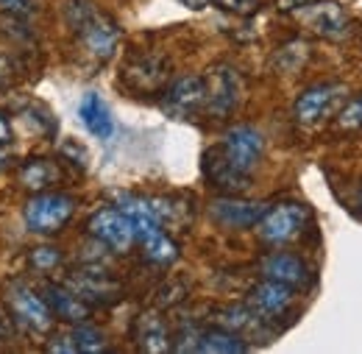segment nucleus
<instances>
[{"instance_id": "nucleus-10", "label": "nucleus", "mask_w": 362, "mask_h": 354, "mask_svg": "<svg viewBox=\"0 0 362 354\" xmlns=\"http://www.w3.org/2000/svg\"><path fill=\"white\" fill-rule=\"evenodd\" d=\"M87 229H90V234L98 243H103L115 254H126L136 243L134 226H132L129 215L120 207H103V210H98L90 218V223H87Z\"/></svg>"}, {"instance_id": "nucleus-24", "label": "nucleus", "mask_w": 362, "mask_h": 354, "mask_svg": "<svg viewBox=\"0 0 362 354\" xmlns=\"http://www.w3.org/2000/svg\"><path fill=\"white\" fill-rule=\"evenodd\" d=\"M28 263L34 266V270H40V273H50V270H56V268L62 266V251L59 249H50V246L31 249Z\"/></svg>"}, {"instance_id": "nucleus-12", "label": "nucleus", "mask_w": 362, "mask_h": 354, "mask_svg": "<svg viewBox=\"0 0 362 354\" xmlns=\"http://www.w3.org/2000/svg\"><path fill=\"white\" fill-rule=\"evenodd\" d=\"M298 20L313 28L317 37H326V40H340L349 34V14L343 11L340 3L334 0H307L304 6L296 8Z\"/></svg>"}, {"instance_id": "nucleus-30", "label": "nucleus", "mask_w": 362, "mask_h": 354, "mask_svg": "<svg viewBox=\"0 0 362 354\" xmlns=\"http://www.w3.org/2000/svg\"><path fill=\"white\" fill-rule=\"evenodd\" d=\"M179 3H184V6L192 8V11H201V8H206L212 0H179Z\"/></svg>"}, {"instance_id": "nucleus-19", "label": "nucleus", "mask_w": 362, "mask_h": 354, "mask_svg": "<svg viewBox=\"0 0 362 354\" xmlns=\"http://www.w3.org/2000/svg\"><path fill=\"white\" fill-rule=\"evenodd\" d=\"M204 173H206V178H209L218 190H223L226 195H237V193H243V190L251 187V176L234 171L226 159H223V154H221L218 148H212V151L204 154Z\"/></svg>"}, {"instance_id": "nucleus-3", "label": "nucleus", "mask_w": 362, "mask_h": 354, "mask_svg": "<svg viewBox=\"0 0 362 354\" xmlns=\"http://www.w3.org/2000/svg\"><path fill=\"white\" fill-rule=\"evenodd\" d=\"M6 307L11 312L14 324L23 326L31 335H45L56 324L42 293L37 287H31L28 282H23V279H17L6 287Z\"/></svg>"}, {"instance_id": "nucleus-26", "label": "nucleus", "mask_w": 362, "mask_h": 354, "mask_svg": "<svg viewBox=\"0 0 362 354\" xmlns=\"http://www.w3.org/2000/svg\"><path fill=\"white\" fill-rule=\"evenodd\" d=\"M0 11L11 20H25L37 11V0H0Z\"/></svg>"}, {"instance_id": "nucleus-20", "label": "nucleus", "mask_w": 362, "mask_h": 354, "mask_svg": "<svg viewBox=\"0 0 362 354\" xmlns=\"http://www.w3.org/2000/svg\"><path fill=\"white\" fill-rule=\"evenodd\" d=\"M78 118H81V123L87 126V132H90L92 137H98V139H109L112 132H115L112 112H109V106L100 101V95H95V92H87V95H84V101H81V106H78Z\"/></svg>"}, {"instance_id": "nucleus-8", "label": "nucleus", "mask_w": 362, "mask_h": 354, "mask_svg": "<svg viewBox=\"0 0 362 354\" xmlns=\"http://www.w3.org/2000/svg\"><path fill=\"white\" fill-rule=\"evenodd\" d=\"M346 101H349V89L343 84H315L298 95V101L293 106V118L301 126H317V123L334 118Z\"/></svg>"}, {"instance_id": "nucleus-14", "label": "nucleus", "mask_w": 362, "mask_h": 354, "mask_svg": "<svg viewBox=\"0 0 362 354\" xmlns=\"http://www.w3.org/2000/svg\"><path fill=\"white\" fill-rule=\"evenodd\" d=\"M296 293L290 285H281V282H273V279H262L259 285L251 287L248 293V307L257 312L262 321H276L281 318L284 312L290 310Z\"/></svg>"}, {"instance_id": "nucleus-22", "label": "nucleus", "mask_w": 362, "mask_h": 354, "mask_svg": "<svg viewBox=\"0 0 362 354\" xmlns=\"http://www.w3.org/2000/svg\"><path fill=\"white\" fill-rule=\"evenodd\" d=\"M59 178H62V173H59V165L53 159L34 156V159L23 162V168H20V184L31 193H42L47 187H53Z\"/></svg>"}, {"instance_id": "nucleus-27", "label": "nucleus", "mask_w": 362, "mask_h": 354, "mask_svg": "<svg viewBox=\"0 0 362 354\" xmlns=\"http://www.w3.org/2000/svg\"><path fill=\"white\" fill-rule=\"evenodd\" d=\"M221 8H226L231 14H240V17H248L259 8V0H215Z\"/></svg>"}, {"instance_id": "nucleus-25", "label": "nucleus", "mask_w": 362, "mask_h": 354, "mask_svg": "<svg viewBox=\"0 0 362 354\" xmlns=\"http://www.w3.org/2000/svg\"><path fill=\"white\" fill-rule=\"evenodd\" d=\"M340 129H362V95L343 103V109L334 115Z\"/></svg>"}, {"instance_id": "nucleus-31", "label": "nucleus", "mask_w": 362, "mask_h": 354, "mask_svg": "<svg viewBox=\"0 0 362 354\" xmlns=\"http://www.w3.org/2000/svg\"><path fill=\"white\" fill-rule=\"evenodd\" d=\"M360 210H362V190H360Z\"/></svg>"}, {"instance_id": "nucleus-13", "label": "nucleus", "mask_w": 362, "mask_h": 354, "mask_svg": "<svg viewBox=\"0 0 362 354\" xmlns=\"http://www.w3.org/2000/svg\"><path fill=\"white\" fill-rule=\"evenodd\" d=\"M50 354H98L109 352L106 335L90 324H70L67 329L56 332L45 346Z\"/></svg>"}, {"instance_id": "nucleus-11", "label": "nucleus", "mask_w": 362, "mask_h": 354, "mask_svg": "<svg viewBox=\"0 0 362 354\" xmlns=\"http://www.w3.org/2000/svg\"><path fill=\"white\" fill-rule=\"evenodd\" d=\"M204 103H206L204 76H181L162 92V109L176 120H187V118L198 115L204 109Z\"/></svg>"}, {"instance_id": "nucleus-16", "label": "nucleus", "mask_w": 362, "mask_h": 354, "mask_svg": "<svg viewBox=\"0 0 362 354\" xmlns=\"http://www.w3.org/2000/svg\"><path fill=\"white\" fill-rule=\"evenodd\" d=\"M42 299L47 302V307L53 312V318H62L67 324H87L92 315V307L87 299H81L73 287H64V285H50L40 290Z\"/></svg>"}, {"instance_id": "nucleus-29", "label": "nucleus", "mask_w": 362, "mask_h": 354, "mask_svg": "<svg viewBox=\"0 0 362 354\" xmlns=\"http://www.w3.org/2000/svg\"><path fill=\"white\" fill-rule=\"evenodd\" d=\"M14 139V134H11V123H8V118L6 115H0V148L3 145H8Z\"/></svg>"}, {"instance_id": "nucleus-2", "label": "nucleus", "mask_w": 362, "mask_h": 354, "mask_svg": "<svg viewBox=\"0 0 362 354\" xmlns=\"http://www.w3.org/2000/svg\"><path fill=\"white\" fill-rule=\"evenodd\" d=\"M117 207L129 215V221L134 226V237L136 243L142 246L145 257L156 266H173L179 260V246L176 240L165 232V226L156 221L148 198H139V195H120L117 198Z\"/></svg>"}, {"instance_id": "nucleus-6", "label": "nucleus", "mask_w": 362, "mask_h": 354, "mask_svg": "<svg viewBox=\"0 0 362 354\" xmlns=\"http://www.w3.org/2000/svg\"><path fill=\"white\" fill-rule=\"evenodd\" d=\"M120 81L136 95H159L170 84V62L162 53H136L123 64Z\"/></svg>"}, {"instance_id": "nucleus-28", "label": "nucleus", "mask_w": 362, "mask_h": 354, "mask_svg": "<svg viewBox=\"0 0 362 354\" xmlns=\"http://www.w3.org/2000/svg\"><path fill=\"white\" fill-rule=\"evenodd\" d=\"M14 62H11V56H6V53H0V89H8L14 84Z\"/></svg>"}, {"instance_id": "nucleus-9", "label": "nucleus", "mask_w": 362, "mask_h": 354, "mask_svg": "<svg viewBox=\"0 0 362 354\" xmlns=\"http://www.w3.org/2000/svg\"><path fill=\"white\" fill-rule=\"evenodd\" d=\"M204 84H206V103L204 109L215 118H226L231 115L240 101H243V79L234 67L228 64H215L209 70V76H204Z\"/></svg>"}, {"instance_id": "nucleus-32", "label": "nucleus", "mask_w": 362, "mask_h": 354, "mask_svg": "<svg viewBox=\"0 0 362 354\" xmlns=\"http://www.w3.org/2000/svg\"><path fill=\"white\" fill-rule=\"evenodd\" d=\"M0 168H3V154H0Z\"/></svg>"}, {"instance_id": "nucleus-18", "label": "nucleus", "mask_w": 362, "mask_h": 354, "mask_svg": "<svg viewBox=\"0 0 362 354\" xmlns=\"http://www.w3.org/2000/svg\"><path fill=\"white\" fill-rule=\"evenodd\" d=\"M134 341L142 352L162 354L173 349V338L168 332V324L159 312H142L134 324Z\"/></svg>"}, {"instance_id": "nucleus-4", "label": "nucleus", "mask_w": 362, "mask_h": 354, "mask_svg": "<svg viewBox=\"0 0 362 354\" xmlns=\"http://www.w3.org/2000/svg\"><path fill=\"white\" fill-rule=\"evenodd\" d=\"M76 212V198L67 195V193H56V190H42V193H34L25 204V226L31 234H56L62 232L67 221L73 218Z\"/></svg>"}, {"instance_id": "nucleus-7", "label": "nucleus", "mask_w": 362, "mask_h": 354, "mask_svg": "<svg viewBox=\"0 0 362 354\" xmlns=\"http://www.w3.org/2000/svg\"><path fill=\"white\" fill-rule=\"evenodd\" d=\"M218 151L223 154V159L234 171L251 176L257 171V165L262 162V156H265V137H262V132H257L254 126L240 123V126H231L223 134Z\"/></svg>"}, {"instance_id": "nucleus-1", "label": "nucleus", "mask_w": 362, "mask_h": 354, "mask_svg": "<svg viewBox=\"0 0 362 354\" xmlns=\"http://www.w3.org/2000/svg\"><path fill=\"white\" fill-rule=\"evenodd\" d=\"M67 23L76 31V40L90 59L103 64L115 56V50L120 45V28L92 0H70L67 3Z\"/></svg>"}, {"instance_id": "nucleus-17", "label": "nucleus", "mask_w": 362, "mask_h": 354, "mask_svg": "<svg viewBox=\"0 0 362 354\" xmlns=\"http://www.w3.org/2000/svg\"><path fill=\"white\" fill-rule=\"evenodd\" d=\"M262 276L281 282V285H290L296 290L310 282V266L290 251H273L262 260Z\"/></svg>"}, {"instance_id": "nucleus-21", "label": "nucleus", "mask_w": 362, "mask_h": 354, "mask_svg": "<svg viewBox=\"0 0 362 354\" xmlns=\"http://www.w3.org/2000/svg\"><path fill=\"white\" fill-rule=\"evenodd\" d=\"M245 349H248L245 338H240L237 332L223 329V326L198 329V338H195V352L201 354H240Z\"/></svg>"}, {"instance_id": "nucleus-23", "label": "nucleus", "mask_w": 362, "mask_h": 354, "mask_svg": "<svg viewBox=\"0 0 362 354\" xmlns=\"http://www.w3.org/2000/svg\"><path fill=\"white\" fill-rule=\"evenodd\" d=\"M73 290L87 302L90 299L112 302L117 296V285L103 273H78V276H73Z\"/></svg>"}, {"instance_id": "nucleus-15", "label": "nucleus", "mask_w": 362, "mask_h": 354, "mask_svg": "<svg viewBox=\"0 0 362 354\" xmlns=\"http://www.w3.org/2000/svg\"><path fill=\"white\" fill-rule=\"evenodd\" d=\"M265 204L259 201H245V198H234V195H223L218 201L209 204V215L212 221L226 226V229H251L262 218Z\"/></svg>"}, {"instance_id": "nucleus-5", "label": "nucleus", "mask_w": 362, "mask_h": 354, "mask_svg": "<svg viewBox=\"0 0 362 354\" xmlns=\"http://www.w3.org/2000/svg\"><path fill=\"white\" fill-rule=\"evenodd\" d=\"M310 226V210L298 201H281L265 207L262 218L257 221V234L268 246H287L298 240Z\"/></svg>"}]
</instances>
